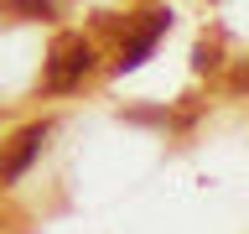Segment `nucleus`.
<instances>
[{
    "label": "nucleus",
    "instance_id": "20e7f679",
    "mask_svg": "<svg viewBox=\"0 0 249 234\" xmlns=\"http://www.w3.org/2000/svg\"><path fill=\"white\" fill-rule=\"evenodd\" d=\"M68 0H0L5 16H21V21H42V16H57Z\"/></svg>",
    "mask_w": 249,
    "mask_h": 234
},
{
    "label": "nucleus",
    "instance_id": "39448f33",
    "mask_svg": "<svg viewBox=\"0 0 249 234\" xmlns=\"http://www.w3.org/2000/svg\"><path fill=\"white\" fill-rule=\"evenodd\" d=\"M229 89H233V94H239V89H249V62H244V68H233V78H229Z\"/></svg>",
    "mask_w": 249,
    "mask_h": 234
},
{
    "label": "nucleus",
    "instance_id": "f03ea898",
    "mask_svg": "<svg viewBox=\"0 0 249 234\" xmlns=\"http://www.w3.org/2000/svg\"><path fill=\"white\" fill-rule=\"evenodd\" d=\"M47 136H52V125H47V120H42V125H21V130L0 146V182H16V177H21V172L42 156Z\"/></svg>",
    "mask_w": 249,
    "mask_h": 234
},
{
    "label": "nucleus",
    "instance_id": "7ed1b4c3",
    "mask_svg": "<svg viewBox=\"0 0 249 234\" xmlns=\"http://www.w3.org/2000/svg\"><path fill=\"white\" fill-rule=\"evenodd\" d=\"M171 26V11H145V21H140L135 31L124 26V42H120V58H114V68H135L145 52L156 47V37Z\"/></svg>",
    "mask_w": 249,
    "mask_h": 234
},
{
    "label": "nucleus",
    "instance_id": "f257e3e1",
    "mask_svg": "<svg viewBox=\"0 0 249 234\" xmlns=\"http://www.w3.org/2000/svg\"><path fill=\"white\" fill-rule=\"evenodd\" d=\"M89 73H93V42L83 31H57L52 37V52H47V68H42V83L52 94H68Z\"/></svg>",
    "mask_w": 249,
    "mask_h": 234
}]
</instances>
